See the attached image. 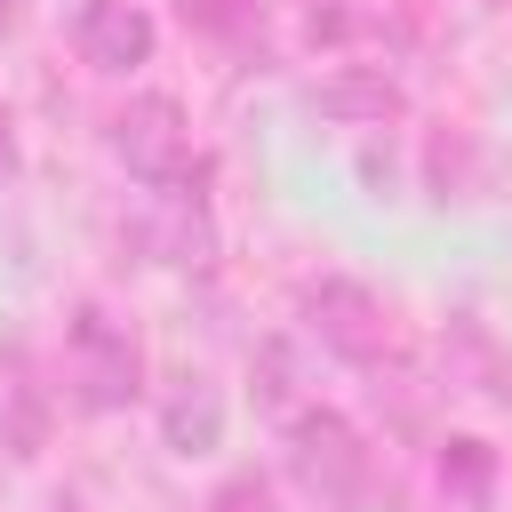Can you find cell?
<instances>
[{"label": "cell", "mask_w": 512, "mask_h": 512, "mask_svg": "<svg viewBox=\"0 0 512 512\" xmlns=\"http://www.w3.org/2000/svg\"><path fill=\"white\" fill-rule=\"evenodd\" d=\"M16 24H24V0H0V40H8Z\"/></svg>", "instance_id": "15"}, {"label": "cell", "mask_w": 512, "mask_h": 512, "mask_svg": "<svg viewBox=\"0 0 512 512\" xmlns=\"http://www.w3.org/2000/svg\"><path fill=\"white\" fill-rule=\"evenodd\" d=\"M400 80L384 72V64H344V72H328L320 88H312V112L320 120H344V128H384V120H400Z\"/></svg>", "instance_id": "8"}, {"label": "cell", "mask_w": 512, "mask_h": 512, "mask_svg": "<svg viewBox=\"0 0 512 512\" xmlns=\"http://www.w3.org/2000/svg\"><path fill=\"white\" fill-rule=\"evenodd\" d=\"M208 512H272V488H264L256 472H232V480L208 496Z\"/></svg>", "instance_id": "13"}, {"label": "cell", "mask_w": 512, "mask_h": 512, "mask_svg": "<svg viewBox=\"0 0 512 512\" xmlns=\"http://www.w3.org/2000/svg\"><path fill=\"white\" fill-rule=\"evenodd\" d=\"M304 328H312L336 360H352V368H376V360H384V344H392L384 304H376L360 280H336V272L304 288Z\"/></svg>", "instance_id": "4"}, {"label": "cell", "mask_w": 512, "mask_h": 512, "mask_svg": "<svg viewBox=\"0 0 512 512\" xmlns=\"http://www.w3.org/2000/svg\"><path fill=\"white\" fill-rule=\"evenodd\" d=\"M248 376H256V408H288L296 400V352L288 344H256Z\"/></svg>", "instance_id": "12"}, {"label": "cell", "mask_w": 512, "mask_h": 512, "mask_svg": "<svg viewBox=\"0 0 512 512\" xmlns=\"http://www.w3.org/2000/svg\"><path fill=\"white\" fill-rule=\"evenodd\" d=\"M64 360H72V384L88 408H128L144 392V352L136 336L104 312V304H80L72 328H64Z\"/></svg>", "instance_id": "2"}, {"label": "cell", "mask_w": 512, "mask_h": 512, "mask_svg": "<svg viewBox=\"0 0 512 512\" xmlns=\"http://www.w3.org/2000/svg\"><path fill=\"white\" fill-rule=\"evenodd\" d=\"M0 448L24 456V464L48 448V384H40V368H32L24 344L0 352Z\"/></svg>", "instance_id": "7"}, {"label": "cell", "mask_w": 512, "mask_h": 512, "mask_svg": "<svg viewBox=\"0 0 512 512\" xmlns=\"http://www.w3.org/2000/svg\"><path fill=\"white\" fill-rule=\"evenodd\" d=\"M128 240H136L152 264H208V256H216V232H208V216H200V192H176V184H160V208L128 216Z\"/></svg>", "instance_id": "5"}, {"label": "cell", "mask_w": 512, "mask_h": 512, "mask_svg": "<svg viewBox=\"0 0 512 512\" xmlns=\"http://www.w3.org/2000/svg\"><path fill=\"white\" fill-rule=\"evenodd\" d=\"M184 24L216 48H232V56L264 48V0H184Z\"/></svg>", "instance_id": "10"}, {"label": "cell", "mask_w": 512, "mask_h": 512, "mask_svg": "<svg viewBox=\"0 0 512 512\" xmlns=\"http://www.w3.org/2000/svg\"><path fill=\"white\" fill-rule=\"evenodd\" d=\"M72 40H80V56H88L96 72H136V64H152V16H144L136 0H88V8L72 16Z\"/></svg>", "instance_id": "6"}, {"label": "cell", "mask_w": 512, "mask_h": 512, "mask_svg": "<svg viewBox=\"0 0 512 512\" xmlns=\"http://www.w3.org/2000/svg\"><path fill=\"white\" fill-rule=\"evenodd\" d=\"M440 488H448L456 504H488V488H496L488 440H448V448H440Z\"/></svg>", "instance_id": "11"}, {"label": "cell", "mask_w": 512, "mask_h": 512, "mask_svg": "<svg viewBox=\"0 0 512 512\" xmlns=\"http://www.w3.org/2000/svg\"><path fill=\"white\" fill-rule=\"evenodd\" d=\"M288 472L328 512H368L376 504V448L336 408H296L288 416Z\"/></svg>", "instance_id": "1"}, {"label": "cell", "mask_w": 512, "mask_h": 512, "mask_svg": "<svg viewBox=\"0 0 512 512\" xmlns=\"http://www.w3.org/2000/svg\"><path fill=\"white\" fill-rule=\"evenodd\" d=\"M104 144L144 184H184V168H192V128H184V104L176 96H128L104 120Z\"/></svg>", "instance_id": "3"}, {"label": "cell", "mask_w": 512, "mask_h": 512, "mask_svg": "<svg viewBox=\"0 0 512 512\" xmlns=\"http://www.w3.org/2000/svg\"><path fill=\"white\" fill-rule=\"evenodd\" d=\"M160 432H168L176 456H208V448L224 440V392H216L208 376H184V384L168 392V408H160Z\"/></svg>", "instance_id": "9"}, {"label": "cell", "mask_w": 512, "mask_h": 512, "mask_svg": "<svg viewBox=\"0 0 512 512\" xmlns=\"http://www.w3.org/2000/svg\"><path fill=\"white\" fill-rule=\"evenodd\" d=\"M24 168V144H16V120H8V104H0V184Z\"/></svg>", "instance_id": "14"}]
</instances>
